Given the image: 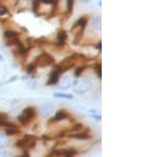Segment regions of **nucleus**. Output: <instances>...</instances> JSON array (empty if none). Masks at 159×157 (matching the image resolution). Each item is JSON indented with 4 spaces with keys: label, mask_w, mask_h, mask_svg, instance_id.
I'll return each instance as SVG.
<instances>
[{
    "label": "nucleus",
    "mask_w": 159,
    "mask_h": 157,
    "mask_svg": "<svg viewBox=\"0 0 159 157\" xmlns=\"http://www.w3.org/2000/svg\"><path fill=\"white\" fill-rule=\"evenodd\" d=\"M81 58H85V56L82 55V54H79V53H73L72 55L68 56V58H66L65 60L61 61V63H58L57 65H55L54 70L60 74L65 72V71H67L69 69L72 68V67L75 66L76 63H78Z\"/></svg>",
    "instance_id": "1"
},
{
    "label": "nucleus",
    "mask_w": 159,
    "mask_h": 157,
    "mask_svg": "<svg viewBox=\"0 0 159 157\" xmlns=\"http://www.w3.org/2000/svg\"><path fill=\"white\" fill-rule=\"evenodd\" d=\"M36 116V109L33 106H29L22 110V113L18 116V121L21 123V125H28L29 123L35 118Z\"/></svg>",
    "instance_id": "2"
},
{
    "label": "nucleus",
    "mask_w": 159,
    "mask_h": 157,
    "mask_svg": "<svg viewBox=\"0 0 159 157\" xmlns=\"http://www.w3.org/2000/svg\"><path fill=\"white\" fill-rule=\"evenodd\" d=\"M36 141H37V139L35 136L25 135L21 139H19V140L17 141L16 145L20 149H22L25 152H28V150L33 149L35 145H36Z\"/></svg>",
    "instance_id": "3"
},
{
    "label": "nucleus",
    "mask_w": 159,
    "mask_h": 157,
    "mask_svg": "<svg viewBox=\"0 0 159 157\" xmlns=\"http://www.w3.org/2000/svg\"><path fill=\"white\" fill-rule=\"evenodd\" d=\"M34 65L37 67H47V66H52L54 65V58L51 56L49 53L43 52L35 58V61L33 62Z\"/></svg>",
    "instance_id": "4"
},
{
    "label": "nucleus",
    "mask_w": 159,
    "mask_h": 157,
    "mask_svg": "<svg viewBox=\"0 0 159 157\" xmlns=\"http://www.w3.org/2000/svg\"><path fill=\"white\" fill-rule=\"evenodd\" d=\"M4 38L7 39V46H17L19 47L21 45V42L19 39V33L13 30H7L3 34Z\"/></svg>",
    "instance_id": "5"
},
{
    "label": "nucleus",
    "mask_w": 159,
    "mask_h": 157,
    "mask_svg": "<svg viewBox=\"0 0 159 157\" xmlns=\"http://www.w3.org/2000/svg\"><path fill=\"white\" fill-rule=\"evenodd\" d=\"M73 88L78 92H85L90 88V83L85 79H79L73 83Z\"/></svg>",
    "instance_id": "6"
},
{
    "label": "nucleus",
    "mask_w": 159,
    "mask_h": 157,
    "mask_svg": "<svg viewBox=\"0 0 159 157\" xmlns=\"http://www.w3.org/2000/svg\"><path fill=\"white\" fill-rule=\"evenodd\" d=\"M53 153L57 156H63V157H75L78 155V151L74 149H64V150H55L53 151Z\"/></svg>",
    "instance_id": "7"
},
{
    "label": "nucleus",
    "mask_w": 159,
    "mask_h": 157,
    "mask_svg": "<svg viewBox=\"0 0 159 157\" xmlns=\"http://www.w3.org/2000/svg\"><path fill=\"white\" fill-rule=\"evenodd\" d=\"M0 127H4L6 128L17 127L13 122H10L7 115L4 114V113H1V112H0Z\"/></svg>",
    "instance_id": "8"
},
{
    "label": "nucleus",
    "mask_w": 159,
    "mask_h": 157,
    "mask_svg": "<svg viewBox=\"0 0 159 157\" xmlns=\"http://www.w3.org/2000/svg\"><path fill=\"white\" fill-rule=\"evenodd\" d=\"M68 117H69V114L67 113V110L61 109V110H58V112L56 113L54 117L51 118V119L49 120V124H50V123H53V122H57V121L65 120V119H67Z\"/></svg>",
    "instance_id": "9"
},
{
    "label": "nucleus",
    "mask_w": 159,
    "mask_h": 157,
    "mask_svg": "<svg viewBox=\"0 0 159 157\" xmlns=\"http://www.w3.org/2000/svg\"><path fill=\"white\" fill-rule=\"evenodd\" d=\"M68 38V35H67V32L65 30H60L57 33V46H64Z\"/></svg>",
    "instance_id": "10"
},
{
    "label": "nucleus",
    "mask_w": 159,
    "mask_h": 157,
    "mask_svg": "<svg viewBox=\"0 0 159 157\" xmlns=\"http://www.w3.org/2000/svg\"><path fill=\"white\" fill-rule=\"evenodd\" d=\"M58 81H60V73L56 72L55 70H52L49 76V80L47 82V85L48 86L49 85H55L58 83Z\"/></svg>",
    "instance_id": "11"
},
{
    "label": "nucleus",
    "mask_w": 159,
    "mask_h": 157,
    "mask_svg": "<svg viewBox=\"0 0 159 157\" xmlns=\"http://www.w3.org/2000/svg\"><path fill=\"white\" fill-rule=\"evenodd\" d=\"M71 138L74 139H81V140H86V139L90 138V135L88 133V130L83 131V132H79V133H74L72 135H70Z\"/></svg>",
    "instance_id": "12"
},
{
    "label": "nucleus",
    "mask_w": 159,
    "mask_h": 157,
    "mask_svg": "<svg viewBox=\"0 0 159 157\" xmlns=\"http://www.w3.org/2000/svg\"><path fill=\"white\" fill-rule=\"evenodd\" d=\"M86 25H87V18H86V17H80V18L75 21V24L73 25L72 30H74L75 28H80V29L84 30V29H85V27H86Z\"/></svg>",
    "instance_id": "13"
},
{
    "label": "nucleus",
    "mask_w": 159,
    "mask_h": 157,
    "mask_svg": "<svg viewBox=\"0 0 159 157\" xmlns=\"http://www.w3.org/2000/svg\"><path fill=\"white\" fill-rule=\"evenodd\" d=\"M11 145V140L4 134H0V148H6Z\"/></svg>",
    "instance_id": "14"
},
{
    "label": "nucleus",
    "mask_w": 159,
    "mask_h": 157,
    "mask_svg": "<svg viewBox=\"0 0 159 157\" xmlns=\"http://www.w3.org/2000/svg\"><path fill=\"white\" fill-rule=\"evenodd\" d=\"M58 83H60V87L61 89H68L71 85L70 79H69L68 76H64V78H61V81H58Z\"/></svg>",
    "instance_id": "15"
},
{
    "label": "nucleus",
    "mask_w": 159,
    "mask_h": 157,
    "mask_svg": "<svg viewBox=\"0 0 159 157\" xmlns=\"http://www.w3.org/2000/svg\"><path fill=\"white\" fill-rule=\"evenodd\" d=\"M92 27H93L96 30H99V31L102 29V20L100 17H97V18H94L92 20Z\"/></svg>",
    "instance_id": "16"
},
{
    "label": "nucleus",
    "mask_w": 159,
    "mask_h": 157,
    "mask_svg": "<svg viewBox=\"0 0 159 157\" xmlns=\"http://www.w3.org/2000/svg\"><path fill=\"white\" fill-rule=\"evenodd\" d=\"M94 71H96L98 78L101 79L102 78V66H101V63H96V64H94Z\"/></svg>",
    "instance_id": "17"
},
{
    "label": "nucleus",
    "mask_w": 159,
    "mask_h": 157,
    "mask_svg": "<svg viewBox=\"0 0 159 157\" xmlns=\"http://www.w3.org/2000/svg\"><path fill=\"white\" fill-rule=\"evenodd\" d=\"M73 4H74V2L72 1V0H68V1H67V15H66V17H67V18L71 15V13H72Z\"/></svg>",
    "instance_id": "18"
},
{
    "label": "nucleus",
    "mask_w": 159,
    "mask_h": 157,
    "mask_svg": "<svg viewBox=\"0 0 159 157\" xmlns=\"http://www.w3.org/2000/svg\"><path fill=\"white\" fill-rule=\"evenodd\" d=\"M83 32H84V30H79V32L75 34V37H74V39H73L74 45H78V44L81 42V38L83 36Z\"/></svg>",
    "instance_id": "19"
},
{
    "label": "nucleus",
    "mask_w": 159,
    "mask_h": 157,
    "mask_svg": "<svg viewBox=\"0 0 159 157\" xmlns=\"http://www.w3.org/2000/svg\"><path fill=\"white\" fill-rule=\"evenodd\" d=\"M19 133V128L18 127H13V128H6V135H16Z\"/></svg>",
    "instance_id": "20"
},
{
    "label": "nucleus",
    "mask_w": 159,
    "mask_h": 157,
    "mask_svg": "<svg viewBox=\"0 0 159 157\" xmlns=\"http://www.w3.org/2000/svg\"><path fill=\"white\" fill-rule=\"evenodd\" d=\"M54 97L60 98V99H68V100L73 99L72 95H68V94H54Z\"/></svg>",
    "instance_id": "21"
},
{
    "label": "nucleus",
    "mask_w": 159,
    "mask_h": 157,
    "mask_svg": "<svg viewBox=\"0 0 159 157\" xmlns=\"http://www.w3.org/2000/svg\"><path fill=\"white\" fill-rule=\"evenodd\" d=\"M85 69H86V66H80V67H78V68L74 70V76H80L82 73L84 72V70H85Z\"/></svg>",
    "instance_id": "22"
},
{
    "label": "nucleus",
    "mask_w": 159,
    "mask_h": 157,
    "mask_svg": "<svg viewBox=\"0 0 159 157\" xmlns=\"http://www.w3.org/2000/svg\"><path fill=\"white\" fill-rule=\"evenodd\" d=\"M43 107H46V109L45 110H43V115H48V114H50V113H52V110H53V107H52V105H50V104H45V105H43Z\"/></svg>",
    "instance_id": "23"
},
{
    "label": "nucleus",
    "mask_w": 159,
    "mask_h": 157,
    "mask_svg": "<svg viewBox=\"0 0 159 157\" xmlns=\"http://www.w3.org/2000/svg\"><path fill=\"white\" fill-rule=\"evenodd\" d=\"M83 128V124H81V123H76V124H74L72 127L70 128L71 132H81V130Z\"/></svg>",
    "instance_id": "24"
},
{
    "label": "nucleus",
    "mask_w": 159,
    "mask_h": 157,
    "mask_svg": "<svg viewBox=\"0 0 159 157\" xmlns=\"http://www.w3.org/2000/svg\"><path fill=\"white\" fill-rule=\"evenodd\" d=\"M35 69H36V66L34 65V63H31L30 65H28V67H27V72L28 73H33L35 71Z\"/></svg>",
    "instance_id": "25"
},
{
    "label": "nucleus",
    "mask_w": 159,
    "mask_h": 157,
    "mask_svg": "<svg viewBox=\"0 0 159 157\" xmlns=\"http://www.w3.org/2000/svg\"><path fill=\"white\" fill-rule=\"evenodd\" d=\"M43 4H50V6H57V1H53V0H45L42 2Z\"/></svg>",
    "instance_id": "26"
},
{
    "label": "nucleus",
    "mask_w": 159,
    "mask_h": 157,
    "mask_svg": "<svg viewBox=\"0 0 159 157\" xmlns=\"http://www.w3.org/2000/svg\"><path fill=\"white\" fill-rule=\"evenodd\" d=\"M96 48L97 49H99V51H101V49H102V47H101V42H99L98 44L96 45Z\"/></svg>",
    "instance_id": "27"
},
{
    "label": "nucleus",
    "mask_w": 159,
    "mask_h": 157,
    "mask_svg": "<svg viewBox=\"0 0 159 157\" xmlns=\"http://www.w3.org/2000/svg\"><path fill=\"white\" fill-rule=\"evenodd\" d=\"M21 157H30V154L28 153V152H25V153L21 155Z\"/></svg>",
    "instance_id": "28"
},
{
    "label": "nucleus",
    "mask_w": 159,
    "mask_h": 157,
    "mask_svg": "<svg viewBox=\"0 0 159 157\" xmlns=\"http://www.w3.org/2000/svg\"><path fill=\"white\" fill-rule=\"evenodd\" d=\"M2 61H3V58H2V55L0 54V62H2Z\"/></svg>",
    "instance_id": "29"
},
{
    "label": "nucleus",
    "mask_w": 159,
    "mask_h": 157,
    "mask_svg": "<svg viewBox=\"0 0 159 157\" xmlns=\"http://www.w3.org/2000/svg\"><path fill=\"white\" fill-rule=\"evenodd\" d=\"M17 157H21V156H17Z\"/></svg>",
    "instance_id": "30"
}]
</instances>
